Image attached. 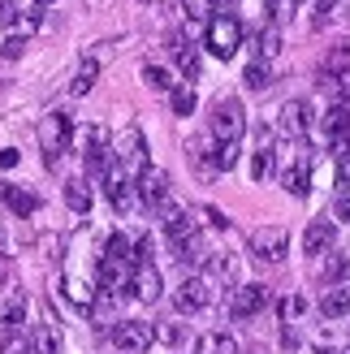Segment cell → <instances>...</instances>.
<instances>
[{"instance_id":"obj_1","label":"cell","mask_w":350,"mask_h":354,"mask_svg":"<svg viewBox=\"0 0 350 354\" xmlns=\"http://www.w3.org/2000/svg\"><path fill=\"white\" fill-rule=\"evenodd\" d=\"M242 130H247V113H242V104L234 95H221L212 104V126H208V134H212L217 143H238Z\"/></svg>"},{"instance_id":"obj_2","label":"cell","mask_w":350,"mask_h":354,"mask_svg":"<svg viewBox=\"0 0 350 354\" xmlns=\"http://www.w3.org/2000/svg\"><path fill=\"white\" fill-rule=\"evenodd\" d=\"M203 39H208V52L212 57H221V61H230L234 52L242 48V22L234 13H217L212 22H208V30H203Z\"/></svg>"},{"instance_id":"obj_3","label":"cell","mask_w":350,"mask_h":354,"mask_svg":"<svg viewBox=\"0 0 350 354\" xmlns=\"http://www.w3.org/2000/svg\"><path fill=\"white\" fill-rule=\"evenodd\" d=\"M78 147H82V165L86 173H109L117 165V151L109 147V130L104 126H86L78 134Z\"/></svg>"},{"instance_id":"obj_4","label":"cell","mask_w":350,"mask_h":354,"mask_svg":"<svg viewBox=\"0 0 350 354\" xmlns=\"http://www.w3.org/2000/svg\"><path fill=\"white\" fill-rule=\"evenodd\" d=\"M69 138H74L69 113H48V117H44V126H39V143H44V165H48V169L61 160V151L69 147Z\"/></svg>"},{"instance_id":"obj_5","label":"cell","mask_w":350,"mask_h":354,"mask_svg":"<svg viewBox=\"0 0 350 354\" xmlns=\"http://www.w3.org/2000/svg\"><path fill=\"white\" fill-rule=\"evenodd\" d=\"M273 303L268 286H259V281H247V286H234L230 290V315L234 320H251V315H259Z\"/></svg>"},{"instance_id":"obj_6","label":"cell","mask_w":350,"mask_h":354,"mask_svg":"<svg viewBox=\"0 0 350 354\" xmlns=\"http://www.w3.org/2000/svg\"><path fill=\"white\" fill-rule=\"evenodd\" d=\"M290 251V234L282 225H264V229H255L251 234V255L255 259H264V263H282Z\"/></svg>"},{"instance_id":"obj_7","label":"cell","mask_w":350,"mask_h":354,"mask_svg":"<svg viewBox=\"0 0 350 354\" xmlns=\"http://www.w3.org/2000/svg\"><path fill=\"white\" fill-rule=\"evenodd\" d=\"M117 165L121 169H134V173L151 169V160H147V138H143V130H138V126L121 130V138H117Z\"/></svg>"},{"instance_id":"obj_8","label":"cell","mask_w":350,"mask_h":354,"mask_svg":"<svg viewBox=\"0 0 350 354\" xmlns=\"http://www.w3.org/2000/svg\"><path fill=\"white\" fill-rule=\"evenodd\" d=\"M113 342H117V350H126V354H143V350L156 346V324H147V320H121L113 328Z\"/></svg>"},{"instance_id":"obj_9","label":"cell","mask_w":350,"mask_h":354,"mask_svg":"<svg viewBox=\"0 0 350 354\" xmlns=\"http://www.w3.org/2000/svg\"><path fill=\"white\" fill-rule=\"evenodd\" d=\"M138 203H143V207H165L169 203V177H165V169H143V173H138Z\"/></svg>"},{"instance_id":"obj_10","label":"cell","mask_w":350,"mask_h":354,"mask_svg":"<svg viewBox=\"0 0 350 354\" xmlns=\"http://www.w3.org/2000/svg\"><path fill=\"white\" fill-rule=\"evenodd\" d=\"M104 194H109V203H113L117 212H126V207L138 199V186L130 182V173L121 169V165H113L109 173H104Z\"/></svg>"},{"instance_id":"obj_11","label":"cell","mask_w":350,"mask_h":354,"mask_svg":"<svg viewBox=\"0 0 350 354\" xmlns=\"http://www.w3.org/2000/svg\"><path fill=\"white\" fill-rule=\"evenodd\" d=\"M212 303V286H208L203 277H186L178 290H173V307L178 311H203Z\"/></svg>"},{"instance_id":"obj_12","label":"cell","mask_w":350,"mask_h":354,"mask_svg":"<svg viewBox=\"0 0 350 354\" xmlns=\"http://www.w3.org/2000/svg\"><path fill=\"white\" fill-rule=\"evenodd\" d=\"M277 126H282V134H307V126H311V104L307 100H286L282 104V121H277Z\"/></svg>"},{"instance_id":"obj_13","label":"cell","mask_w":350,"mask_h":354,"mask_svg":"<svg viewBox=\"0 0 350 354\" xmlns=\"http://www.w3.org/2000/svg\"><path fill=\"white\" fill-rule=\"evenodd\" d=\"M333 242H338V225H333V221H311V225L303 229V251H307V255H324Z\"/></svg>"},{"instance_id":"obj_14","label":"cell","mask_w":350,"mask_h":354,"mask_svg":"<svg viewBox=\"0 0 350 354\" xmlns=\"http://www.w3.org/2000/svg\"><path fill=\"white\" fill-rule=\"evenodd\" d=\"M160 225H165L169 242H178V238H186V234H199L195 221H190V212L178 207V203H165V207H160Z\"/></svg>"},{"instance_id":"obj_15","label":"cell","mask_w":350,"mask_h":354,"mask_svg":"<svg viewBox=\"0 0 350 354\" xmlns=\"http://www.w3.org/2000/svg\"><path fill=\"white\" fill-rule=\"evenodd\" d=\"M130 294L143 298V303H156V298H160V272H156V263L134 268V277H130Z\"/></svg>"},{"instance_id":"obj_16","label":"cell","mask_w":350,"mask_h":354,"mask_svg":"<svg viewBox=\"0 0 350 354\" xmlns=\"http://www.w3.org/2000/svg\"><path fill=\"white\" fill-rule=\"evenodd\" d=\"M282 190L290 194V199H303V194L311 190V169H307V156L299 165H290L286 173H282Z\"/></svg>"},{"instance_id":"obj_17","label":"cell","mask_w":350,"mask_h":354,"mask_svg":"<svg viewBox=\"0 0 350 354\" xmlns=\"http://www.w3.org/2000/svg\"><path fill=\"white\" fill-rule=\"evenodd\" d=\"M320 315H324V320H342V315H350V286L324 290V298H320Z\"/></svg>"},{"instance_id":"obj_18","label":"cell","mask_w":350,"mask_h":354,"mask_svg":"<svg viewBox=\"0 0 350 354\" xmlns=\"http://www.w3.org/2000/svg\"><path fill=\"white\" fill-rule=\"evenodd\" d=\"M195 354H238V342H234V333L212 328V333H203L195 342Z\"/></svg>"},{"instance_id":"obj_19","label":"cell","mask_w":350,"mask_h":354,"mask_svg":"<svg viewBox=\"0 0 350 354\" xmlns=\"http://www.w3.org/2000/svg\"><path fill=\"white\" fill-rule=\"evenodd\" d=\"M22 320H26V298H22V294L0 298V333H13Z\"/></svg>"},{"instance_id":"obj_20","label":"cell","mask_w":350,"mask_h":354,"mask_svg":"<svg viewBox=\"0 0 350 354\" xmlns=\"http://www.w3.org/2000/svg\"><path fill=\"white\" fill-rule=\"evenodd\" d=\"M0 194H5V203L17 212V216H35V212H39V194H30L22 186H0Z\"/></svg>"},{"instance_id":"obj_21","label":"cell","mask_w":350,"mask_h":354,"mask_svg":"<svg viewBox=\"0 0 350 354\" xmlns=\"http://www.w3.org/2000/svg\"><path fill=\"white\" fill-rule=\"evenodd\" d=\"M208 286H234V259L230 255H208V272H203Z\"/></svg>"},{"instance_id":"obj_22","label":"cell","mask_w":350,"mask_h":354,"mask_svg":"<svg viewBox=\"0 0 350 354\" xmlns=\"http://www.w3.org/2000/svg\"><path fill=\"white\" fill-rule=\"evenodd\" d=\"M324 74H333V78H342L346 69H350V39H338V44H329V52H324Z\"/></svg>"},{"instance_id":"obj_23","label":"cell","mask_w":350,"mask_h":354,"mask_svg":"<svg viewBox=\"0 0 350 354\" xmlns=\"http://www.w3.org/2000/svg\"><path fill=\"white\" fill-rule=\"evenodd\" d=\"M104 255L117 259V263H126V268H138V255H134V242L126 234H109V246H104Z\"/></svg>"},{"instance_id":"obj_24","label":"cell","mask_w":350,"mask_h":354,"mask_svg":"<svg viewBox=\"0 0 350 354\" xmlns=\"http://www.w3.org/2000/svg\"><path fill=\"white\" fill-rule=\"evenodd\" d=\"M320 277L329 281V290H333V286H346V281H350V255H329L324 263H320Z\"/></svg>"},{"instance_id":"obj_25","label":"cell","mask_w":350,"mask_h":354,"mask_svg":"<svg viewBox=\"0 0 350 354\" xmlns=\"http://www.w3.org/2000/svg\"><path fill=\"white\" fill-rule=\"evenodd\" d=\"M91 199H95V194H91V186H86L82 177H69V182H65V203L74 207L78 216H82V212H91Z\"/></svg>"},{"instance_id":"obj_26","label":"cell","mask_w":350,"mask_h":354,"mask_svg":"<svg viewBox=\"0 0 350 354\" xmlns=\"http://www.w3.org/2000/svg\"><path fill=\"white\" fill-rule=\"evenodd\" d=\"M95 78H100V61L95 57H86L82 65H78V74L69 78V95H86L95 86Z\"/></svg>"},{"instance_id":"obj_27","label":"cell","mask_w":350,"mask_h":354,"mask_svg":"<svg viewBox=\"0 0 350 354\" xmlns=\"http://www.w3.org/2000/svg\"><path fill=\"white\" fill-rule=\"evenodd\" d=\"M143 82L151 86V91H165V95L178 91V86H173V74H169L165 65H156V61H147V65H143Z\"/></svg>"},{"instance_id":"obj_28","label":"cell","mask_w":350,"mask_h":354,"mask_svg":"<svg viewBox=\"0 0 350 354\" xmlns=\"http://www.w3.org/2000/svg\"><path fill=\"white\" fill-rule=\"evenodd\" d=\"M35 354H61V328L57 324H44V328H35V342H30Z\"/></svg>"},{"instance_id":"obj_29","label":"cell","mask_w":350,"mask_h":354,"mask_svg":"<svg viewBox=\"0 0 350 354\" xmlns=\"http://www.w3.org/2000/svg\"><path fill=\"white\" fill-rule=\"evenodd\" d=\"M277 52H282V30H277V26H264V30L255 35V57H259V61H273Z\"/></svg>"},{"instance_id":"obj_30","label":"cell","mask_w":350,"mask_h":354,"mask_svg":"<svg viewBox=\"0 0 350 354\" xmlns=\"http://www.w3.org/2000/svg\"><path fill=\"white\" fill-rule=\"evenodd\" d=\"M242 82H247L251 91H268V86H273V69H268V61H251L247 74H242Z\"/></svg>"},{"instance_id":"obj_31","label":"cell","mask_w":350,"mask_h":354,"mask_svg":"<svg viewBox=\"0 0 350 354\" xmlns=\"http://www.w3.org/2000/svg\"><path fill=\"white\" fill-rule=\"evenodd\" d=\"M186 22H212L217 17V0H182Z\"/></svg>"},{"instance_id":"obj_32","label":"cell","mask_w":350,"mask_h":354,"mask_svg":"<svg viewBox=\"0 0 350 354\" xmlns=\"http://www.w3.org/2000/svg\"><path fill=\"white\" fill-rule=\"evenodd\" d=\"M173 259H203V238L199 234H186L173 242Z\"/></svg>"},{"instance_id":"obj_33","label":"cell","mask_w":350,"mask_h":354,"mask_svg":"<svg viewBox=\"0 0 350 354\" xmlns=\"http://www.w3.org/2000/svg\"><path fill=\"white\" fill-rule=\"evenodd\" d=\"M65 294H69V303H78V307L95 303V290L86 286V281H78V277H65Z\"/></svg>"},{"instance_id":"obj_34","label":"cell","mask_w":350,"mask_h":354,"mask_svg":"<svg viewBox=\"0 0 350 354\" xmlns=\"http://www.w3.org/2000/svg\"><path fill=\"white\" fill-rule=\"evenodd\" d=\"M273 169H277V156L255 147V156H251V177H255V182H268V177H273Z\"/></svg>"},{"instance_id":"obj_35","label":"cell","mask_w":350,"mask_h":354,"mask_svg":"<svg viewBox=\"0 0 350 354\" xmlns=\"http://www.w3.org/2000/svg\"><path fill=\"white\" fill-rule=\"evenodd\" d=\"M277 311H282V324H294L307 311V298L303 294H290V298H282V307H277Z\"/></svg>"},{"instance_id":"obj_36","label":"cell","mask_w":350,"mask_h":354,"mask_svg":"<svg viewBox=\"0 0 350 354\" xmlns=\"http://www.w3.org/2000/svg\"><path fill=\"white\" fill-rule=\"evenodd\" d=\"M169 104H173L178 117H190V113H195V91H190V86H178V91L169 95Z\"/></svg>"},{"instance_id":"obj_37","label":"cell","mask_w":350,"mask_h":354,"mask_svg":"<svg viewBox=\"0 0 350 354\" xmlns=\"http://www.w3.org/2000/svg\"><path fill=\"white\" fill-rule=\"evenodd\" d=\"M178 69H182V78H199V52L186 48L182 57H178Z\"/></svg>"},{"instance_id":"obj_38","label":"cell","mask_w":350,"mask_h":354,"mask_svg":"<svg viewBox=\"0 0 350 354\" xmlns=\"http://www.w3.org/2000/svg\"><path fill=\"white\" fill-rule=\"evenodd\" d=\"M217 165H221V173H230L238 165V143H221L217 147Z\"/></svg>"},{"instance_id":"obj_39","label":"cell","mask_w":350,"mask_h":354,"mask_svg":"<svg viewBox=\"0 0 350 354\" xmlns=\"http://www.w3.org/2000/svg\"><path fill=\"white\" fill-rule=\"evenodd\" d=\"M134 255H138V268H143V263H151V255H156V238L143 234V238L134 242Z\"/></svg>"},{"instance_id":"obj_40","label":"cell","mask_w":350,"mask_h":354,"mask_svg":"<svg viewBox=\"0 0 350 354\" xmlns=\"http://www.w3.org/2000/svg\"><path fill=\"white\" fill-rule=\"evenodd\" d=\"M329 143H333V151H338V160H342V156H350V126H346V130H338L333 138H329Z\"/></svg>"},{"instance_id":"obj_41","label":"cell","mask_w":350,"mask_h":354,"mask_svg":"<svg viewBox=\"0 0 350 354\" xmlns=\"http://www.w3.org/2000/svg\"><path fill=\"white\" fill-rule=\"evenodd\" d=\"M156 342H169V346H178V342H182V328H178V324H165V328H156Z\"/></svg>"},{"instance_id":"obj_42","label":"cell","mask_w":350,"mask_h":354,"mask_svg":"<svg viewBox=\"0 0 350 354\" xmlns=\"http://www.w3.org/2000/svg\"><path fill=\"white\" fill-rule=\"evenodd\" d=\"M203 216H208V225H217V229H230V216H225L221 207H212V203L203 207Z\"/></svg>"},{"instance_id":"obj_43","label":"cell","mask_w":350,"mask_h":354,"mask_svg":"<svg viewBox=\"0 0 350 354\" xmlns=\"http://www.w3.org/2000/svg\"><path fill=\"white\" fill-rule=\"evenodd\" d=\"M342 5H346V0H316V9H320V17H316V26L324 22V17H333V13H338Z\"/></svg>"},{"instance_id":"obj_44","label":"cell","mask_w":350,"mask_h":354,"mask_svg":"<svg viewBox=\"0 0 350 354\" xmlns=\"http://www.w3.org/2000/svg\"><path fill=\"white\" fill-rule=\"evenodd\" d=\"M333 216L350 225V194H338V203H333Z\"/></svg>"},{"instance_id":"obj_45","label":"cell","mask_w":350,"mask_h":354,"mask_svg":"<svg viewBox=\"0 0 350 354\" xmlns=\"http://www.w3.org/2000/svg\"><path fill=\"white\" fill-rule=\"evenodd\" d=\"M17 165V151L13 147H0V169H13Z\"/></svg>"},{"instance_id":"obj_46","label":"cell","mask_w":350,"mask_h":354,"mask_svg":"<svg viewBox=\"0 0 350 354\" xmlns=\"http://www.w3.org/2000/svg\"><path fill=\"white\" fill-rule=\"evenodd\" d=\"M316 354H346V350H316Z\"/></svg>"},{"instance_id":"obj_47","label":"cell","mask_w":350,"mask_h":354,"mask_svg":"<svg viewBox=\"0 0 350 354\" xmlns=\"http://www.w3.org/2000/svg\"><path fill=\"white\" fill-rule=\"evenodd\" d=\"M44 5H52V0H39V9H44Z\"/></svg>"},{"instance_id":"obj_48","label":"cell","mask_w":350,"mask_h":354,"mask_svg":"<svg viewBox=\"0 0 350 354\" xmlns=\"http://www.w3.org/2000/svg\"><path fill=\"white\" fill-rule=\"evenodd\" d=\"M290 5H303V0H290Z\"/></svg>"},{"instance_id":"obj_49","label":"cell","mask_w":350,"mask_h":354,"mask_svg":"<svg viewBox=\"0 0 350 354\" xmlns=\"http://www.w3.org/2000/svg\"><path fill=\"white\" fill-rule=\"evenodd\" d=\"M30 354H35V350H30Z\"/></svg>"}]
</instances>
